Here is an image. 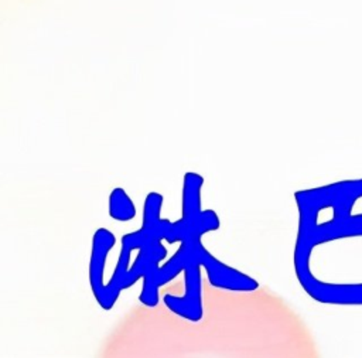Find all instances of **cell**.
<instances>
[{
    "label": "cell",
    "instance_id": "cell-1",
    "mask_svg": "<svg viewBox=\"0 0 362 358\" xmlns=\"http://www.w3.org/2000/svg\"><path fill=\"white\" fill-rule=\"evenodd\" d=\"M294 200L298 226L293 262L310 260L322 243L362 236V178L300 190Z\"/></svg>",
    "mask_w": 362,
    "mask_h": 358
},
{
    "label": "cell",
    "instance_id": "cell-2",
    "mask_svg": "<svg viewBox=\"0 0 362 358\" xmlns=\"http://www.w3.org/2000/svg\"><path fill=\"white\" fill-rule=\"evenodd\" d=\"M293 263L300 286L313 300L322 304L362 306V283L322 282L313 275L310 260Z\"/></svg>",
    "mask_w": 362,
    "mask_h": 358
},
{
    "label": "cell",
    "instance_id": "cell-3",
    "mask_svg": "<svg viewBox=\"0 0 362 358\" xmlns=\"http://www.w3.org/2000/svg\"><path fill=\"white\" fill-rule=\"evenodd\" d=\"M199 233H188L184 239L189 242L191 250L187 259L184 272H185V293L181 297L165 296V306L175 313L177 316L189 320L199 321L202 318V297H201V263L195 250V243L201 239ZM182 239V241H184Z\"/></svg>",
    "mask_w": 362,
    "mask_h": 358
},
{
    "label": "cell",
    "instance_id": "cell-4",
    "mask_svg": "<svg viewBox=\"0 0 362 358\" xmlns=\"http://www.w3.org/2000/svg\"><path fill=\"white\" fill-rule=\"evenodd\" d=\"M195 249L199 263L205 269L208 280L214 287L232 291H253L259 287V283L253 277L222 263L215 256H212L204 248L201 239L197 241Z\"/></svg>",
    "mask_w": 362,
    "mask_h": 358
},
{
    "label": "cell",
    "instance_id": "cell-5",
    "mask_svg": "<svg viewBox=\"0 0 362 358\" xmlns=\"http://www.w3.org/2000/svg\"><path fill=\"white\" fill-rule=\"evenodd\" d=\"M189 242L187 239L181 241V248L178 252L161 267L151 269L144 276L143 289L140 293V301L148 307H154L158 303V290L163 284L168 283L171 279H174L180 272L184 270L187 259L189 256Z\"/></svg>",
    "mask_w": 362,
    "mask_h": 358
},
{
    "label": "cell",
    "instance_id": "cell-6",
    "mask_svg": "<svg viewBox=\"0 0 362 358\" xmlns=\"http://www.w3.org/2000/svg\"><path fill=\"white\" fill-rule=\"evenodd\" d=\"M115 235L106 229L100 228L93 235L92 243V255H90V265H89V279L90 286L98 303L105 308H107V286L103 282V270H105V260L115 245Z\"/></svg>",
    "mask_w": 362,
    "mask_h": 358
},
{
    "label": "cell",
    "instance_id": "cell-7",
    "mask_svg": "<svg viewBox=\"0 0 362 358\" xmlns=\"http://www.w3.org/2000/svg\"><path fill=\"white\" fill-rule=\"evenodd\" d=\"M163 197L158 192H150L144 201V214H143V226L148 233L156 238L165 239L168 242H181L185 236V229L181 221L170 222L160 218Z\"/></svg>",
    "mask_w": 362,
    "mask_h": 358
},
{
    "label": "cell",
    "instance_id": "cell-8",
    "mask_svg": "<svg viewBox=\"0 0 362 358\" xmlns=\"http://www.w3.org/2000/svg\"><path fill=\"white\" fill-rule=\"evenodd\" d=\"M109 214L116 221H129L136 215V207L127 192L115 188L109 197Z\"/></svg>",
    "mask_w": 362,
    "mask_h": 358
}]
</instances>
